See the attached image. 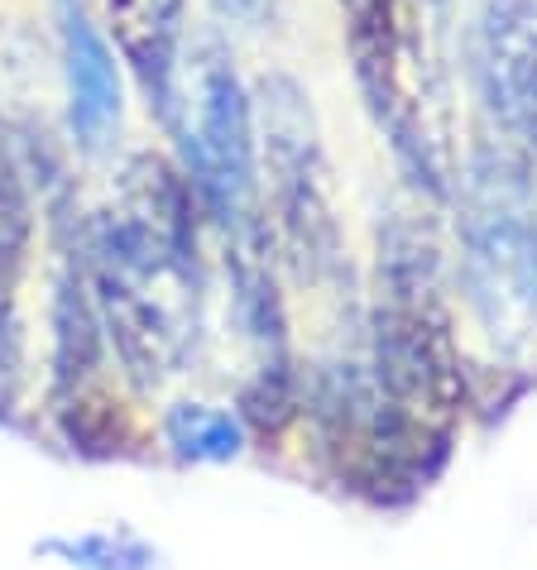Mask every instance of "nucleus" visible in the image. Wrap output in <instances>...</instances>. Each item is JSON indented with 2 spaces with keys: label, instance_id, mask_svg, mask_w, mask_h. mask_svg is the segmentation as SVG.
<instances>
[{
  "label": "nucleus",
  "instance_id": "nucleus-1",
  "mask_svg": "<svg viewBox=\"0 0 537 570\" xmlns=\"http://www.w3.org/2000/svg\"><path fill=\"white\" fill-rule=\"evenodd\" d=\"M106 341L139 389L173 379L202 341L197 193L164 158L139 154L87 226L82 259Z\"/></svg>",
  "mask_w": 537,
  "mask_h": 570
},
{
  "label": "nucleus",
  "instance_id": "nucleus-2",
  "mask_svg": "<svg viewBox=\"0 0 537 570\" xmlns=\"http://www.w3.org/2000/svg\"><path fill=\"white\" fill-rule=\"evenodd\" d=\"M370 374L408 422L451 441V426L466 407V374L447 303V274L428 220L403 212L379 226Z\"/></svg>",
  "mask_w": 537,
  "mask_h": 570
},
{
  "label": "nucleus",
  "instance_id": "nucleus-3",
  "mask_svg": "<svg viewBox=\"0 0 537 570\" xmlns=\"http://www.w3.org/2000/svg\"><path fill=\"white\" fill-rule=\"evenodd\" d=\"M524 154L480 145L451 178L461 288L504 351L537 345V178Z\"/></svg>",
  "mask_w": 537,
  "mask_h": 570
},
{
  "label": "nucleus",
  "instance_id": "nucleus-4",
  "mask_svg": "<svg viewBox=\"0 0 537 570\" xmlns=\"http://www.w3.org/2000/svg\"><path fill=\"white\" fill-rule=\"evenodd\" d=\"M428 29V0H341L345 53L374 125L384 130L408 183L428 197H447L451 168L441 120H432L437 68Z\"/></svg>",
  "mask_w": 537,
  "mask_h": 570
},
{
  "label": "nucleus",
  "instance_id": "nucleus-5",
  "mask_svg": "<svg viewBox=\"0 0 537 570\" xmlns=\"http://www.w3.org/2000/svg\"><path fill=\"white\" fill-rule=\"evenodd\" d=\"M250 101H255L260 216H268V245H279V259L297 278L331 283L345 268V249L312 97L293 77L274 72Z\"/></svg>",
  "mask_w": 537,
  "mask_h": 570
},
{
  "label": "nucleus",
  "instance_id": "nucleus-6",
  "mask_svg": "<svg viewBox=\"0 0 537 570\" xmlns=\"http://www.w3.org/2000/svg\"><path fill=\"white\" fill-rule=\"evenodd\" d=\"M168 130L178 135L183 173L202 212L221 230H250L260 220V158H255V101L235 72L231 49L202 35L178 58V82L168 101Z\"/></svg>",
  "mask_w": 537,
  "mask_h": 570
},
{
  "label": "nucleus",
  "instance_id": "nucleus-7",
  "mask_svg": "<svg viewBox=\"0 0 537 570\" xmlns=\"http://www.w3.org/2000/svg\"><path fill=\"white\" fill-rule=\"evenodd\" d=\"M470 87L499 145L537 168V0H485L470 24Z\"/></svg>",
  "mask_w": 537,
  "mask_h": 570
},
{
  "label": "nucleus",
  "instance_id": "nucleus-8",
  "mask_svg": "<svg viewBox=\"0 0 537 570\" xmlns=\"http://www.w3.org/2000/svg\"><path fill=\"white\" fill-rule=\"evenodd\" d=\"M62 77H68L72 139L87 154L110 149L120 135V68L101 29L82 10H62Z\"/></svg>",
  "mask_w": 537,
  "mask_h": 570
},
{
  "label": "nucleus",
  "instance_id": "nucleus-9",
  "mask_svg": "<svg viewBox=\"0 0 537 570\" xmlns=\"http://www.w3.org/2000/svg\"><path fill=\"white\" fill-rule=\"evenodd\" d=\"M106 29L139 77L149 106L168 116L183 58V0H106Z\"/></svg>",
  "mask_w": 537,
  "mask_h": 570
},
{
  "label": "nucleus",
  "instance_id": "nucleus-10",
  "mask_svg": "<svg viewBox=\"0 0 537 570\" xmlns=\"http://www.w3.org/2000/svg\"><path fill=\"white\" fill-rule=\"evenodd\" d=\"M245 417L241 413H226V407H212V403H178L168 407L164 417V436L173 455L193 465H226L245 451Z\"/></svg>",
  "mask_w": 537,
  "mask_h": 570
},
{
  "label": "nucleus",
  "instance_id": "nucleus-11",
  "mask_svg": "<svg viewBox=\"0 0 537 570\" xmlns=\"http://www.w3.org/2000/svg\"><path fill=\"white\" fill-rule=\"evenodd\" d=\"M29 226H35V207H29L25 164L10 145V130L0 120V274L20 283V268L29 255Z\"/></svg>",
  "mask_w": 537,
  "mask_h": 570
},
{
  "label": "nucleus",
  "instance_id": "nucleus-12",
  "mask_svg": "<svg viewBox=\"0 0 537 570\" xmlns=\"http://www.w3.org/2000/svg\"><path fill=\"white\" fill-rule=\"evenodd\" d=\"M49 557H58L72 570H154L159 557H154L149 542H139L130 532H82V537H49L43 542Z\"/></svg>",
  "mask_w": 537,
  "mask_h": 570
},
{
  "label": "nucleus",
  "instance_id": "nucleus-13",
  "mask_svg": "<svg viewBox=\"0 0 537 570\" xmlns=\"http://www.w3.org/2000/svg\"><path fill=\"white\" fill-rule=\"evenodd\" d=\"M20 312H14V278L0 274V413L14 407V393H20Z\"/></svg>",
  "mask_w": 537,
  "mask_h": 570
},
{
  "label": "nucleus",
  "instance_id": "nucleus-14",
  "mask_svg": "<svg viewBox=\"0 0 537 570\" xmlns=\"http://www.w3.org/2000/svg\"><path fill=\"white\" fill-rule=\"evenodd\" d=\"M212 10L221 14L226 24H241V29H268L283 14V0H212Z\"/></svg>",
  "mask_w": 537,
  "mask_h": 570
}]
</instances>
